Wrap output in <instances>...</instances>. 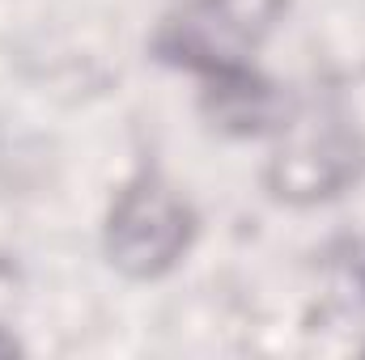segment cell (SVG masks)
<instances>
[{"label": "cell", "instance_id": "obj_1", "mask_svg": "<svg viewBox=\"0 0 365 360\" xmlns=\"http://www.w3.org/2000/svg\"><path fill=\"white\" fill-rule=\"evenodd\" d=\"M289 0H187L175 17L162 21L153 51L204 77L247 68L259 43L276 30Z\"/></svg>", "mask_w": 365, "mask_h": 360}, {"label": "cell", "instance_id": "obj_2", "mask_svg": "<svg viewBox=\"0 0 365 360\" xmlns=\"http://www.w3.org/2000/svg\"><path fill=\"white\" fill-rule=\"evenodd\" d=\"M365 166L357 127L331 110L310 106L280 123V144L268 162V191L284 203H319L349 191Z\"/></svg>", "mask_w": 365, "mask_h": 360}, {"label": "cell", "instance_id": "obj_3", "mask_svg": "<svg viewBox=\"0 0 365 360\" xmlns=\"http://www.w3.org/2000/svg\"><path fill=\"white\" fill-rule=\"evenodd\" d=\"M195 238V212L158 174L132 179L106 216V255L132 280H158L187 255Z\"/></svg>", "mask_w": 365, "mask_h": 360}, {"label": "cell", "instance_id": "obj_4", "mask_svg": "<svg viewBox=\"0 0 365 360\" xmlns=\"http://www.w3.org/2000/svg\"><path fill=\"white\" fill-rule=\"evenodd\" d=\"M208 110L221 127L230 132H264L272 123H284V102L280 93L259 81L251 68H234V73H221V77H208Z\"/></svg>", "mask_w": 365, "mask_h": 360}, {"label": "cell", "instance_id": "obj_5", "mask_svg": "<svg viewBox=\"0 0 365 360\" xmlns=\"http://www.w3.org/2000/svg\"><path fill=\"white\" fill-rule=\"evenodd\" d=\"M9 352H17V344H13L9 335H0V356H9Z\"/></svg>", "mask_w": 365, "mask_h": 360}]
</instances>
